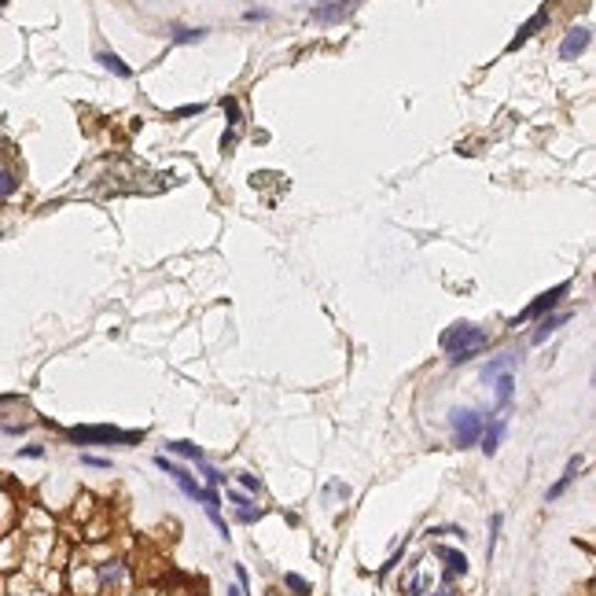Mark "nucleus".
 Wrapping results in <instances>:
<instances>
[{
  "instance_id": "b1692460",
  "label": "nucleus",
  "mask_w": 596,
  "mask_h": 596,
  "mask_svg": "<svg viewBox=\"0 0 596 596\" xmlns=\"http://www.w3.org/2000/svg\"><path fill=\"white\" fill-rule=\"evenodd\" d=\"M199 471H203V478H206V483H210V486H217V483H225V475L217 471L214 464H206V460H199Z\"/></svg>"
},
{
  "instance_id": "cd10ccee",
  "label": "nucleus",
  "mask_w": 596,
  "mask_h": 596,
  "mask_svg": "<svg viewBox=\"0 0 596 596\" xmlns=\"http://www.w3.org/2000/svg\"><path fill=\"white\" fill-rule=\"evenodd\" d=\"M81 464H88V468H103V471L111 468V460H107V457H93V453H85V457H81Z\"/></svg>"
},
{
  "instance_id": "423d86ee",
  "label": "nucleus",
  "mask_w": 596,
  "mask_h": 596,
  "mask_svg": "<svg viewBox=\"0 0 596 596\" xmlns=\"http://www.w3.org/2000/svg\"><path fill=\"white\" fill-rule=\"evenodd\" d=\"M357 4H361V0H324V4H317L313 11H309V19L324 22V26H335V22H343V19L354 15Z\"/></svg>"
},
{
  "instance_id": "f3484780",
  "label": "nucleus",
  "mask_w": 596,
  "mask_h": 596,
  "mask_svg": "<svg viewBox=\"0 0 596 596\" xmlns=\"http://www.w3.org/2000/svg\"><path fill=\"white\" fill-rule=\"evenodd\" d=\"M122 574H125V563L122 560H111V563L100 567V581H103V586H118Z\"/></svg>"
},
{
  "instance_id": "a211bd4d",
  "label": "nucleus",
  "mask_w": 596,
  "mask_h": 596,
  "mask_svg": "<svg viewBox=\"0 0 596 596\" xmlns=\"http://www.w3.org/2000/svg\"><path fill=\"white\" fill-rule=\"evenodd\" d=\"M494 383H497V401H501V405H508L512 394H515V375L512 372H501Z\"/></svg>"
},
{
  "instance_id": "c85d7f7f",
  "label": "nucleus",
  "mask_w": 596,
  "mask_h": 596,
  "mask_svg": "<svg viewBox=\"0 0 596 596\" xmlns=\"http://www.w3.org/2000/svg\"><path fill=\"white\" fill-rule=\"evenodd\" d=\"M19 457H26V460H41V457H45V446H22Z\"/></svg>"
},
{
  "instance_id": "aec40b11",
  "label": "nucleus",
  "mask_w": 596,
  "mask_h": 596,
  "mask_svg": "<svg viewBox=\"0 0 596 596\" xmlns=\"http://www.w3.org/2000/svg\"><path fill=\"white\" fill-rule=\"evenodd\" d=\"M15 191H19V177L11 170H0V203H8Z\"/></svg>"
},
{
  "instance_id": "ddd939ff",
  "label": "nucleus",
  "mask_w": 596,
  "mask_h": 596,
  "mask_svg": "<svg viewBox=\"0 0 596 596\" xmlns=\"http://www.w3.org/2000/svg\"><path fill=\"white\" fill-rule=\"evenodd\" d=\"M515 365H519V354H501V357H494V361H489V365L483 368V379H486V383H494L501 372H512Z\"/></svg>"
},
{
  "instance_id": "a878e982",
  "label": "nucleus",
  "mask_w": 596,
  "mask_h": 596,
  "mask_svg": "<svg viewBox=\"0 0 596 596\" xmlns=\"http://www.w3.org/2000/svg\"><path fill=\"white\" fill-rule=\"evenodd\" d=\"M236 519L240 523H258V519H262V508H251V504H247V508L236 512Z\"/></svg>"
},
{
  "instance_id": "9d476101",
  "label": "nucleus",
  "mask_w": 596,
  "mask_h": 596,
  "mask_svg": "<svg viewBox=\"0 0 596 596\" xmlns=\"http://www.w3.org/2000/svg\"><path fill=\"white\" fill-rule=\"evenodd\" d=\"M541 26H549V4H545V8H541V11H538V15H534V19H530L526 26H519V33H515V37H512V41H508V52H515V48H523V45L530 41V37H534V33L541 30Z\"/></svg>"
},
{
  "instance_id": "7ed1b4c3",
  "label": "nucleus",
  "mask_w": 596,
  "mask_h": 596,
  "mask_svg": "<svg viewBox=\"0 0 596 596\" xmlns=\"http://www.w3.org/2000/svg\"><path fill=\"white\" fill-rule=\"evenodd\" d=\"M449 423H453V442H457L460 449H468V446L478 442L486 416H483V412H475V409H453L449 412Z\"/></svg>"
},
{
  "instance_id": "6e6552de",
  "label": "nucleus",
  "mask_w": 596,
  "mask_h": 596,
  "mask_svg": "<svg viewBox=\"0 0 596 596\" xmlns=\"http://www.w3.org/2000/svg\"><path fill=\"white\" fill-rule=\"evenodd\" d=\"M504 431H508V423H504L501 416H486V423H483V434H478V446H483V453H486V457H494V453L501 449V438H504Z\"/></svg>"
},
{
  "instance_id": "c756f323",
  "label": "nucleus",
  "mask_w": 596,
  "mask_h": 596,
  "mask_svg": "<svg viewBox=\"0 0 596 596\" xmlns=\"http://www.w3.org/2000/svg\"><path fill=\"white\" fill-rule=\"evenodd\" d=\"M427 586H431V578H423V574H420V578L409 586V596H423V593H427Z\"/></svg>"
},
{
  "instance_id": "5701e85b",
  "label": "nucleus",
  "mask_w": 596,
  "mask_h": 596,
  "mask_svg": "<svg viewBox=\"0 0 596 596\" xmlns=\"http://www.w3.org/2000/svg\"><path fill=\"white\" fill-rule=\"evenodd\" d=\"M221 107H225V114H228V125H232V129H240V103L232 100V96H225V100H221Z\"/></svg>"
},
{
  "instance_id": "412c9836",
  "label": "nucleus",
  "mask_w": 596,
  "mask_h": 596,
  "mask_svg": "<svg viewBox=\"0 0 596 596\" xmlns=\"http://www.w3.org/2000/svg\"><path fill=\"white\" fill-rule=\"evenodd\" d=\"M236 483L247 489V494H262V478L251 475V471H236Z\"/></svg>"
},
{
  "instance_id": "7c9ffc66",
  "label": "nucleus",
  "mask_w": 596,
  "mask_h": 596,
  "mask_svg": "<svg viewBox=\"0 0 596 596\" xmlns=\"http://www.w3.org/2000/svg\"><path fill=\"white\" fill-rule=\"evenodd\" d=\"M228 501L236 504V508H247V504H254V501H251L247 494H240V489H232V494H228Z\"/></svg>"
},
{
  "instance_id": "473e14b6",
  "label": "nucleus",
  "mask_w": 596,
  "mask_h": 596,
  "mask_svg": "<svg viewBox=\"0 0 596 596\" xmlns=\"http://www.w3.org/2000/svg\"><path fill=\"white\" fill-rule=\"evenodd\" d=\"M243 19H247V22H265V19H269V11H262V8H258V11H247Z\"/></svg>"
},
{
  "instance_id": "f257e3e1",
  "label": "nucleus",
  "mask_w": 596,
  "mask_h": 596,
  "mask_svg": "<svg viewBox=\"0 0 596 596\" xmlns=\"http://www.w3.org/2000/svg\"><path fill=\"white\" fill-rule=\"evenodd\" d=\"M486 346H489V331L475 328V324H468V320H460V324H453V328L442 331V350H446L449 365H468V361L478 357Z\"/></svg>"
},
{
  "instance_id": "f03ea898",
  "label": "nucleus",
  "mask_w": 596,
  "mask_h": 596,
  "mask_svg": "<svg viewBox=\"0 0 596 596\" xmlns=\"http://www.w3.org/2000/svg\"><path fill=\"white\" fill-rule=\"evenodd\" d=\"M67 438L77 446H136L140 431H118V427H67Z\"/></svg>"
},
{
  "instance_id": "393cba45",
  "label": "nucleus",
  "mask_w": 596,
  "mask_h": 596,
  "mask_svg": "<svg viewBox=\"0 0 596 596\" xmlns=\"http://www.w3.org/2000/svg\"><path fill=\"white\" fill-rule=\"evenodd\" d=\"M203 111H206L203 103H185V107L173 111V118H196V114H203Z\"/></svg>"
},
{
  "instance_id": "1a4fd4ad",
  "label": "nucleus",
  "mask_w": 596,
  "mask_h": 596,
  "mask_svg": "<svg viewBox=\"0 0 596 596\" xmlns=\"http://www.w3.org/2000/svg\"><path fill=\"white\" fill-rule=\"evenodd\" d=\"M581 464H586L581 457H571V460H567V468H563V475H560V483H552V486H549L545 501H560V497L567 494V489H571V483H574L578 471H581Z\"/></svg>"
},
{
  "instance_id": "0eeeda50",
  "label": "nucleus",
  "mask_w": 596,
  "mask_h": 596,
  "mask_svg": "<svg viewBox=\"0 0 596 596\" xmlns=\"http://www.w3.org/2000/svg\"><path fill=\"white\" fill-rule=\"evenodd\" d=\"M589 41H593V30L589 26H571V30H567V37H563V45H560V59H578L581 52L589 48Z\"/></svg>"
},
{
  "instance_id": "2f4dec72",
  "label": "nucleus",
  "mask_w": 596,
  "mask_h": 596,
  "mask_svg": "<svg viewBox=\"0 0 596 596\" xmlns=\"http://www.w3.org/2000/svg\"><path fill=\"white\" fill-rule=\"evenodd\" d=\"M236 578H240V589L247 593V586H251V574H247V567H243V563H236Z\"/></svg>"
},
{
  "instance_id": "6ab92c4d",
  "label": "nucleus",
  "mask_w": 596,
  "mask_h": 596,
  "mask_svg": "<svg viewBox=\"0 0 596 596\" xmlns=\"http://www.w3.org/2000/svg\"><path fill=\"white\" fill-rule=\"evenodd\" d=\"M283 586H288L295 596H313V586H309V581H306L302 574H295V571L283 574Z\"/></svg>"
},
{
  "instance_id": "20e7f679",
  "label": "nucleus",
  "mask_w": 596,
  "mask_h": 596,
  "mask_svg": "<svg viewBox=\"0 0 596 596\" xmlns=\"http://www.w3.org/2000/svg\"><path fill=\"white\" fill-rule=\"evenodd\" d=\"M567 295H571V283H567V280H563V283H556L552 291H545V295H538V298H534V302H530V306L523 309L519 317H512V328H519V324H526V320H538V317H545V313H552V309L560 306V302H563Z\"/></svg>"
},
{
  "instance_id": "2eb2a0df",
  "label": "nucleus",
  "mask_w": 596,
  "mask_h": 596,
  "mask_svg": "<svg viewBox=\"0 0 596 596\" xmlns=\"http://www.w3.org/2000/svg\"><path fill=\"white\" fill-rule=\"evenodd\" d=\"M173 45H199L203 37H206V30L203 26H196V30H191V26H173Z\"/></svg>"
},
{
  "instance_id": "f8f14e48",
  "label": "nucleus",
  "mask_w": 596,
  "mask_h": 596,
  "mask_svg": "<svg viewBox=\"0 0 596 596\" xmlns=\"http://www.w3.org/2000/svg\"><path fill=\"white\" fill-rule=\"evenodd\" d=\"M538 320H541V324H538V331L530 335V343H534V346H541V343H545L556 328H563V324L571 320V313H545V317H538Z\"/></svg>"
},
{
  "instance_id": "f704fd0d",
  "label": "nucleus",
  "mask_w": 596,
  "mask_h": 596,
  "mask_svg": "<svg viewBox=\"0 0 596 596\" xmlns=\"http://www.w3.org/2000/svg\"><path fill=\"white\" fill-rule=\"evenodd\" d=\"M0 8H8V0H0Z\"/></svg>"
},
{
  "instance_id": "4468645a",
  "label": "nucleus",
  "mask_w": 596,
  "mask_h": 596,
  "mask_svg": "<svg viewBox=\"0 0 596 596\" xmlns=\"http://www.w3.org/2000/svg\"><path fill=\"white\" fill-rule=\"evenodd\" d=\"M166 453H177V457H185V460H206V453L196 446V442H166Z\"/></svg>"
},
{
  "instance_id": "72a5a7b5",
  "label": "nucleus",
  "mask_w": 596,
  "mask_h": 596,
  "mask_svg": "<svg viewBox=\"0 0 596 596\" xmlns=\"http://www.w3.org/2000/svg\"><path fill=\"white\" fill-rule=\"evenodd\" d=\"M434 596H457V593H449V589H446V593H434Z\"/></svg>"
},
{
  "instance_id": "4be33fe9",
  "label": "nucleus",
  "mask_w": 596,
  "mask_h": 596,
  "mask_svg": "<svg viewBox=\"0 0 596 596\" xmlns=\"http://www.w3.org/2000/svg\"><path fill=\"white\" fill-rule=\"evenodd\" d=\"M501 515H494V519H489V541H486V556L489 560H494V552H497V530H501Z\"/></svg>"
},
{
  "instance_id": "39448f33",
  "label": "nucleus",
  "mask_w": 596,
  "mask_h": 596,
  "mask_svg": "<svg viewBox=\"0 0 596 596\" xmlns=\"http://www.w3.org/2000/svg\"><path fill=\"white\" fill-rule=\"evenodd\" d=\"M155 468H159L162 475H170L173 483L180 486V494H185V497H191V501H203V486H199L196 478L188 475V468H180V464H173L170 457H166V453H159V457H155Z\"/></svg>"
},
{
  "instance_id": "9b49d317",
  "label": "nucleus",
  "mask_w": 596,
  "mask_h": 596,
  "mask_svg": "<svg viewBox=\"0 0 596 596\" xmlns=\"http://www.w3.org/2000/svg\"><path fill=\"white\" fill-rule=\"evenodd\" d=\"M434 556L438 560H446V586L457 574H468V556L464 552H453V549H434Z\"/></svg>"
},
{
  "instance_id": "dca6fc26",
  "label": "nucleus",
  "mask_w": 596,
  "mask_h": 596,
  "mask_svg": "<svg viewBox=\"0 0 596 596\" xmlns=\"http://www.w3.org/2000/svg\"><path fill=\"white\" fill-rule=\"evenodd\" d=\"M100 63H103V67H107L114 77H133V67H129V63H122L118 56H114V52H100V56H96Z\"/></svg>"
},
{
  "instance_id": "bb28decb",
  "label": "nucleus",
  "mask_w": 596,
  "mask_h": 596,
  "mask_svg": "<svg viewBox=\"0 0 596 596\" xmlns=\"http://www.w3.org/2000/svg\"><path fill=\"white\" fill-rule=\"evenodd\" d=\"M405 545H409V541H401V549H398V552L391 556V560H386V563H383V571H379V574H391V571H394V567L401 563V556H405Z\"/></svg>"
}]
</instances>
